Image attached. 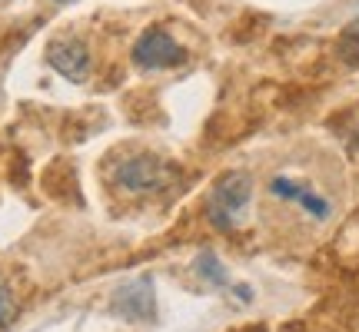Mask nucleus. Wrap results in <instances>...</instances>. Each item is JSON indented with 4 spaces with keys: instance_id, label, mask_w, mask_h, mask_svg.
<instances>
[{
    "instance_id": "nucleus-10",
    "label": "nucleus",
    "mask_w": 359,
    "mask_h": 332,
    "mask_svg": "<svg viewBox=\"0 0 359 332\" xmlns=\"http://www.w3.org/2000/svg\"><path fill=\"white\" fill-rule=\"evenodd\" d=\"M246 332H266V329H263V326H259V329H246Z\"/></svg>"
},
{
    "instance_id": "nucleus-4",
    "label": "nucleus",
    "mask_w": 359,
    "mask_h": 332,
    "mask_svg": "<svg viewBox=\"0 0 359 332\" xmlns=\"http://www.w3.org/2000/svg\"><path fill=\"white\" fill-rule=\"evenodd\" d=\"M47 64L70 83H83L90 77V50L80 37H57L47 43Z\"/></svg>"
},
{
    "instance_id": "nucleus-8",
    "label": "nucleus",
    "mask_w": 359,
    "mask_h": 332,
    "mask_svg": "<svg viewBox=\"0 0 359 332\" xmlns=\"http://www.w3.org/2000/svg\"><path fill=\"white\" fill-rule=\"evenodd\" d=\"M336 53H339V60H343V64L359 67V20H356V24H349L346 30L339 34Z\"/></svg>"
},
{
    "instance_id": "nucleus-1",
    "label": "nucleus",
    "mask_w": 359,
    "mask_h": 332,
    "mask_svg": "<svg viewBox=\"0 0 359 332\" xmlns=\"http://www.w3.org/2000/svg\"><path fill=\"white\" fill-rule=\"evenodd\" d=\"M250 200H253V177L243 170H230L213 183L206 196V219L217 230H233L243 219Z\"/></svg>"
},
{
    "instance_id": "nucleus-9",
    "label": "nucleus",
    "mask_w": 359,
    "mask_h": 332,
    "mask_svg": "<svg viewBox=\"0 0 359 332\" xmlns=\"http://www.w3.org/2000/svg\"><path fill=\"white\" fill-rule=\"evenodd\" d=\"M17 312H20V306H17V296H13L11 282L0 276V329H11L13 319H17Z\"/></svg>"
},
{
    "instance_id": "nucleus-3",
    "label": "nucleus",
    "mask_w": 359,
    "mask_h": 332,
    "mask_svg": "<svg viewBox=\"0 0 359 332\" xmlns=\"http://www.w3.org/2000/svg\"><path fill=\"white\" fill-rule=\"evenodd\" d=\"M130 60L140 67V70H170V67L187 64V50L180 47L177 40H173V34H167L163 27H150L133 43Z\"/></svg>"
},
{
    "instance_id": "nucleus-7",
    "label": "nucleus",
    "mask_w": 359,
    "mask_h": 332,
    "mask_svg": "<svg viewBox=\"0 0 359 332\" xmlns=\"http://www.w3.org/2000/svg\"><path fill=\"white\" fill-rule=\"evenodd\" d=\"M193 269H196L206 282H213V286H226V282H230V276H226L223 263L217 259V253H200L196 263H193Z\"/></svg>"
},
{
    "instance_id": "nucleus-5",
    "label": "nucleus",
    "mask_w": 359,
    "mask_h": 332,
    "mask_svg": "<svg viewBox=\"0 0 359 332\" xmlns=\"http://www.w3.org/2000/svg\"><path fill=\"white\" fill-rule=\"evenodd\" d=\"M116 312L133 322L150 319V316H154V282L147 279V276L137 282H127V286L116 293Z\"/></svg>"
},
{
    "instance_id": "nucleus-2",
    "label": "nucleus",
    "mask_w": 359,
    "mask_h": 332,
    "mask_svg": "<svg viewBox=\"0 0 359 332\" xmlns=\"http://www.w3.org/2000/svg\"><path fill=\"white\" fill-rule=\"evenodd\" d=\"M170 163L156 153H130L114 166V183L127 193H156L170 183Z\"/></svg>"
},
{
    "instance_id": "nucleus-11",
    "label": "nucleus",
    "mask_w": 359,
    "mask_h": 332,
    "mask_svg": "<svg viewBox=\"0 0 359 332\" xmlns=\"http://www.w3.org/2000/svg\"><path fill=\"white\" fill-rule=\"evenodd\" d=\"M53 4H70V0H53Z\"/></svg>"
},
{
    "instance_id": "nucleus-6",
    "label": "nucleus",
    "mask_w": 359,
    "mask_h": 332,
    "mask_svg": "<svg viewBox=\"0 0 359 332\" xmlns=\"http://www.w3.org/2000/svg\"><path fill=\"white\" fill-rule=\"evenodd\" d=\"M269 190H273V196H280V200H290V203L303 206L309 216H316V219H326V216H330V203L323 200L320 193H313L309 186L296 183V179L276 177L273 183H269Z\"/></svg>"
}]
</instances>
